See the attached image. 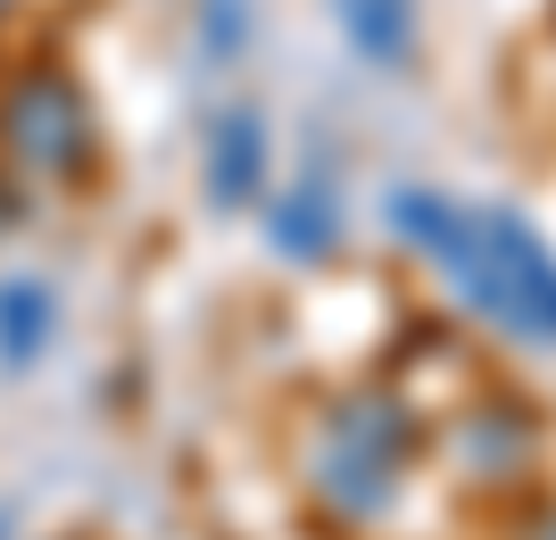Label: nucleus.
Segmentation results:
<instances>
[{
	"label": "nucleus",
	"mask_w": 556,
	"mask_h": 540,
	"mask_svg": "<svg viewBox=\"0 0 556 540\" xmlns=\"http://www.w3.org/2000/svg\"><path fill=\"white\" fill-rule=\"evenodd\" d=\"M382 216L399 241H416L457 282V300L473 316H490L515 341H556V250L515 209H465V200L407 184L382 200Z\"/></svg>",
	"instance_id": "nucleus-1"
},
{
	"label": "nucleus",
	"mask_w": 556,
	"mask_h": 540,
	"mask_svg": "<svg viewBox=\"0 0 556 540\" xmlns=\"http://www.w3.org/2000/svg\"><path fill=\"white\" fill-rule=\"evenodd\" d=\"M416 457V407L399 391H349L325 407V432H316V457H307V482L332 516H382L399 499V474Z\"/></svg>",
	"instance_id": "nucleus-2"
},
{
	"label": "nucleus",
	"mask_w": 556,
	"mask_h": 540,
	"mask_svg": "<svg viewBox=\"0 0 556 540\" xmlns=\"http://www.w3.org/2000/svg\"><path fill=\"white\" fill-rule=\"evenodd\" d=\"M0 150L25 166V175H50V184H84L100 166V117L84 84L59 67H17L0 84Z\"/></svg>",
	"instance_id": "nucleus-3"
},
{
	"label": "nucleus",
	"mask_w": 556,
	"mask_h": 540,
	"mask_svg": "<svg viewBox=\"0 0 556 540\" xmlns=\"http://www.w3.org/2000/svg\"><path fill=\"white\" fill-rule=\"evenodd\" d=\"M200 175H208V200L225 216L257 209V200H266V117H257V109H216Z\"/></svg>",
	"instance_id": "nucleus-4"
},
{
	"label": "nucleus",
	"mask_w": 556,
	"mask_h": 540,
	"mask_svg": "<svg viewBox=\"0 0 556 540\" xmlns=\"http://www.w3.org/2000/svg\"><path fill=\"white\" fill-rule=\"evenodd\" d=\"M266 241H275L282 259H325L332 241H341V209H332L325 184H291L282 200H266Z\"/></svg>",
	"instance_id": "nucleus-5"
},
{
	"label": "nucleus",
	"mask_w": 556,
	"mask_h": 540,
	"mask_svg": "<svg viewBox=\"0 0 556 540\" xmlns=\"http://www.w3.org/2000/svg\"><path fill=\"white\" fill-rule=\"evenodd\" d=\"M341 34L357 42L366 67H407L416 59V0H332Z\"/></svg>",
	"instance_id": "nucleus-6"
},
{
	"label": "nucleus",
	"mask_w": 556,
	"mask_h": 540,
	"mask_svg": "<svg viewBox=\"0 0 556 540\" xmlns=\"http://www.w3.org/2000/svg\"><path fill=\"white\" fill-rule=\"evenodd\" d=\"M50 332H59V300H50L34 275H9L0 282V357H9V366H34Z\"/></svg>",
	"instance_id": "nucleus-7"
},
{
	"label": "nucleus",
	"mask_w": 556,
	"mask_h": 540,
	"mask_svg": "<svg viewBox=\"0 0 556 540\" xmlns=\"http://www.w3.org/2000/svg\"><path fill=\"white\" fill-rule=\"evenodd\" d=\"M208 34H216V42L241 34V0H208Z\"/></svg>",
	"instance_id": "nucleus-8"
},
{
	"label": "nucleus",
	"mask_w": 556,
	"mask_h": 540,
	"mask_svg": "<svg viewBox=\"0 0 556 540\" xmlns=\"http://www.w3.org/2000/svg\"><path fill=\"white\" fill-rule=\"evenodd\" d=\"M9 225H25V200H17V184H0V234Z\"/></svg>",
	"instance_id": "nucleus-9"
},
{
	"label": "nucleus",
	"mask_w": 556,
	"mask_h": 540,
	"mask_svg": "<svg viewBox=\"0 0 556 540\" xmlns=\"http://www.w3.org/2000/svg\"><path fill=\"white\" fill-rule=\"evenodd\" d=\"M0 532H9V524H0Z\"/></svg>",
	"instance_id": "nucleus-10"
},
{
	"label": "nucleus",
	"mask_w": 556,
	"mask_h": 540,
	"mask_svg": "<svg viewBox=\"0 0 556 540\" xmlns=\"http://www.w3.org/2000/svg\"><path fill=\"white\" fill-rule=\"evenodd\" d=\"M0 9H9V0H0Z\"/></svg>",
	"instance_id": "nucleus-11"
}]
</instances>
